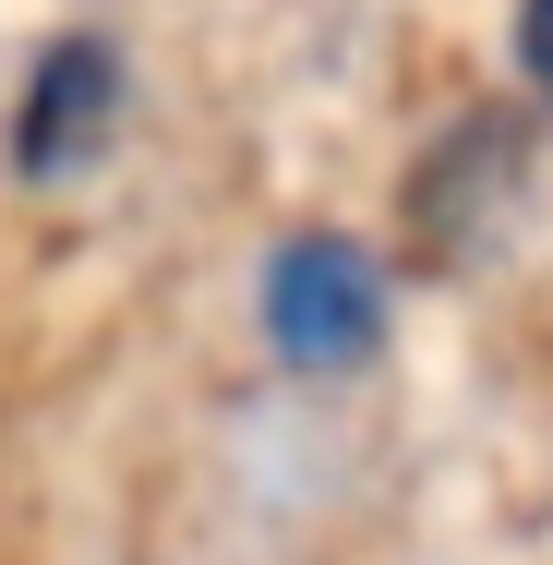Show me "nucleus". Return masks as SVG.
I'll return each mask as SVG.
<instances>
[{
    "instance_id": "1",
    "label": "nucleus",
    "mask_w": 553,
    "mask_h": 565,
    "mask_svg": "<svg viewBox=\"0 0 553 565\" xmlns=\"http://www.w3.org/2000/svg\"><path fill=\"white\" fill-rule=\"evenodd\" d=\"M397 326V277L349 228H289L265 253V349L289 373H361Z\"/></svg>"
},
{
    "instance_id": "2",
    "label": "nucleus",
    "mask_w": 553,
    "mask_h": 565,
    "mask_svg": "<svg viewBox=\"0 0 553 565\" xmlns=\"http://www.w3.org/2000/svg\"><path fill=\"white\" fill-rule=\"evenodd\" d=\"M120 109H132V73H120L109 36H49L24 61V97H12V169L24 181H73L120 145Z\"/></svg>"
},
{
    "instance_id": "3",
    "label": "nucleus",
    "mask_w": 553,
    "mask_h": 565,
    "mask_svg": "<svg viewBox=\"0 0 553 565\" xmlns=\"http://www.w3.org/2000/svg\"><path fill=\"white\" fill-rule=\"evenodd\" d=\"M518 181H530V120L518 109H469L434 157H422V181H410V241H422V265H469L481 241H506Z\"/></svg>"
},
{
    "instance_id": "4",
    "label": "nucleus",
    "mask_w": 553,
    "mask_h": 565,
    "mask_svg": "<svg viewBox=\"0 0 553 565\" xmlns=\"http://www.w3.org/2000/svg\"><path fill=\"white\" fill-rule=\"evenodd\" d=\"M518 73H530V97L553 109V0H518Z\"/></svg>"
}]
</instances>
